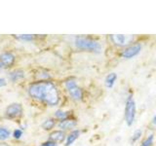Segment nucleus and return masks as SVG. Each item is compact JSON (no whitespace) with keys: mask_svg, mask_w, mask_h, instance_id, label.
<instances>
[{"mask_svg":"<svg viewBox=\"0 0 156 146\" xmlns=\"http://www.w3.org/2000/svg\"><path fill=\"white\" fill-rule=\"evenodd\" d=\"M10 136V130L4 127H0V140H5L9 138Z\"/></svg>","mask_w":156,"mask_h":146,"instance_id":"obj_16","label":"nucleus"},{"mask_svg":"<svg viewBox=\"0 0 156 146\" xmlns=\"http://www.w3.org/2000/svg\"><path fill=\"white\" fill-rule=\"evenodd\" d=\"M76 121L75 120H72V119H66V120H62L58 123V128L63 130H72L73 128H75L76 126Z\"/></svg>","mask_w":156,"mask_h":146,"instance_id":"obj_10","label":"nucleus"},{"mask_svg":"<svg viewBox=\"0 0 156 146\" xmlns=\"http://www.w3.org/2000/svg\"><path fill=\"white\" fill-rule=\"evenodd\" d=\"M141 134H143V130H136L135 133L133 134V135L131 136V139H130V142L132 144H135L136 141H138L140 138V136Z\"/></svg>","mask_w":156,"mask_h":146,"instance_id":"obj_15","label":"nucleus"},{"mask_svg":"<svg viewBox=\"0 0 156 146\" xmlns=\"http://www.w3.org/2000/svg\"><path fill=\"white\" fill-rule=\"evenodd\" d=\"M116 80H117V74H116V73H114V72L109 73V74L107 75L105 77V87L108 88V89H111V88L114 86Z\"/></svg>","mask_w":156,"mask_h":146,"instance_id":"obj_11","label":"nucleus"},{"mask_svg":"<svg viewBox=\"0 0 156 146\" xmlns=\"http://www.w3.org/2000/svg\"><path fill=\"white\" fill-rule=\"evenodd\" d=\"M24 77V72L21 69H18V70H14L13 72H11L9 74V78L10 80L13 81V82H16L18 80H21Z\"/></svg>","mask_w":156,"mask_h":146,"instance_id":"obj_13","label":"nucleus"},{"mask_svg":"<svg viewBox=\"0 0 156 146\" xmlns=\"http://www.w3.org/2000/svg\"><path fill=\"white\" fill-rule=\"evenodd\" d=\"M15 62V56L12 53H3L0 55V63L4 67H10Z\"/></svg>","mask_w":156,"mask_h":146,"instance_id":"obj_8","label":"nucleus"},{"mask_svg":"<svg viewBox=\"0 0 156 146\" xmlns=\"http://www.w3.org/2000/svg\"><path fill=\"white\" fill-rule=\"evenodd\" d=\"M22 135H23V131H22V130L17 129V130H14L13 136H14L15 138H17V139L21 138V136H22Z\"/></svg>","mask_w":156,"mask_h":146,"instance_id":"obj_20","label":"nucleus"},{"mask_svg":"<svg viewBox=\"0 0 156 146\" xmlns=\"http://www.w3.org/2000/svg\"><path fill=\"white\" fill-rule=\"evenodd\" d=\"M65 86L72 99L78 101L83 99V90L78 86L75 79H72V78L67 79L65 82Z\"/></svg>","mask_w":156,"mask_h":146,"instance_id":"obj_4","label":"nucleus"},{"mask_svg":"<svg viewBox=\"0 0 156 146\" xmlns=\"http://www.w3.org/2000/svg\"><path fill=\"white\" fill-rule=\"evenodd\" d=\"M19 40H23V41H31L34 39V36L31 34H21V35L16 36Z\"/></svg>","mask_w":156,"mask_h":146,"instance_id":"obj_19","label":"nucleus"},{"mask_svg":"<svg viewBox=\"0 0 156 146\" xmlns=\"http://www.w3.org/2000/svg\"><path fill=\"white\" fill-rule=\"evenodd\" d=\"M75 46L81 51L100 54L101 52V44L96 39L88 36H77L75 38Z\"/></svg>","mask_w":156,"mask_h":146,"instance_id":"obj_2","label":"nucleus"},{"mask_svg":"<svg viewBox=\"0 0 156 146\" xmlns=\"http://www.w3.org/2000/svg\"><path fill=\"white\" fill-rule=\"evenodd\" d=\"M0 146H9V145H7L6 143H0Z\"/></svg>","mask_w":156,"mask_h":146,"instance_id":"obj_24","label":"nucleus"},{"mask_svg":"<svg viewBox=\"0 0 156 146\" xmlns=\"http://www.w3.org/2000/svg\"><path fill=\"white\" fill-rule=\"evenodd\" d=\"M136 115V106L133 94H130L127 96L125 103V121L127 126H133Z\"/></svg>","mask_w":156,"mask_h":146,"instance_id":"obj_3","label":"nucleus"},{"mask_svg":"<svg viewBox=\"0 0 156 146\" xmlns=\"http://www.w3.org/2000/svg\"><path fill=\"white\" fill-rule=\"evenodd\" d=\"M23 113V107L20 103H12L10 104L5 111V115L10 119L18 118Z\"/></svg>","mask_w":156,"mask_h":146,"instance_id":"obj_7","label":"nucleus"},{"mask_svg":"<svg viewBox=\"0 0 156 146\" xmlns=\"http://www.w3.org/2000/svg\"><path fill=\"white\" fill-rule=\"evenodd\" d=\"M28 94L32 99L45 102L50 106H55L60 102V92L58 88L49 81L33 83L28 88Z\"/></svg>","mask_w":156,"mask_h":146,"instance_id":"obj_1","label":"nucleus"},{"mask_svg":"<svg viewBox=\"0 0 156 146\" xmlns=\"http://www.w3.org/2000/svg\"><path fill=\"white\" fill-rule=\"evenodd\" d=\"M6 84H7L6 80H5L4 78H0V87H4V86H6Z\"/></svg>","mask_w":156,"mask_h":146,"instance_id":"obj_22","label":"nucleus"},{"mask_svg":"<svg viewBox=\"0 0 156 146\" xmlns=\"http://www.w3.org/2000/svg\"><path fill=\"white\" fill-rule=\"evenodd\" d=\"M109 39L113 45L120 47V48H126L127 46L131 45L134 43V35H124V34H111L109 35Z\"/></svg>","mask_w":156,"mask_h":146,"instance_id":"obj_5","label":"nucleus"},{"mask_svg":"<svg viewBox=\"0 0 156 146\" xmlns=\"http://www.w3.org/2000/svg\"><path fill=\"white\" fill-rule=\"evenodd\" d=\"M65 138H66V134H65V131H62V130H54L50 134V135H49V140L53 141V142H55L56 144L62 142V141L65 140Z\"/></svg>","mask_w":156,"mask_h":146,"instance_id":"obj_9","label":"nucleus"},{"mask_svg":"<svg viewBox=\"0 0 156 146\" xmlns=\"http://www.w3.org/2000/svg\"><path fill=\"white\" fill-rule=\"evenodd\" d=\"M152 124H153L154 126H156V114L154 115V117L152 118Z\"/></svg>","mask_w":156,"mask_h":146,"instance_id":"obj_23","label":"nucleus"},{"mask_svg":"<svg viewBox=\"0 0 156 146\" xmlns=\"http://www.w3.org/2000/svg\"><path fill=\"white\" fill-rule=\"evenodd\" d=\"M80 135V130H73L71 133L66 136V146H70L74 141L79 137Z\"/></svg>","mask_w":156,"mask_h":146,"instance_id":"obj_12","label":"nucleus"},{"mask_svg":"<svg viewBox=\"0 0 156 146\" xmlns=\"http://www.w3.org/2000/svg\"><path fill=\"white\" fill-rule=\"evenodd\" d=\"M1 67H2V64H1V63H0V69H1Z\"/></svg>","mask_w":156,"mask_h":146,"instance_id":"obj_25","label":"nucleus"},{"mask_svg":"<svg viewBox=\"0 0 156 146\" xmlns=\"http://www.w3.org/2000/svg\"><path fill=\"white\" fill-rule=\"evenodd\" d=\"M153 141H154V135L153 134H149L147 137H146L140 146H152L153 145Z\"/></svg>","mask_w":156,"mask_h":146,"instance_id":"obj_17","label":"nucleus"},{"mask_svg":"<svg viewBox=\"0 0 156 146\" xmlns=\"http://www.w3.org/2000/svg\"><path fill=\"white\" fill-rule=\"evenodd\" d=\"M141 46L140 43H133L131 45L127 46L124 48L123 50L120 52V57L124 60H130V58H133L136 57L140 53L141 51Z\"/></svg>","mask_w":156,"mask_h":146,"instance_id":"obj_6","label":"nucleus"},{"mask_svg":"<svg viewBox=\"0 0 156 146\" xmlns=\"http://www.w3.org/2000/svg\"><path fill=\"white\" fill-rule=\"evenodd\" d=\"M55 125H56L55 120L52 119V118H50V119H47V120L42 124V128H43L44 130H49L53 129L54 127H55Z\"/></svg>","mask_w":156,"mask_h":146,"instance_id":"obj_14","label":"nucleus"},{"mask_svg":"<svg viewBox=\"0 0 156 146\" xmlns=\"http://www.w3.org/2000/svg\"><path fill=\"white\" fill-rule=\"evenodd\" d=\"M40 146H57V144L55 142H53V141L48 140V141H46V142L42 143Z\"/></svg>","mask_w":156,"mask_h":146,"instance_id":"obj_21","label":"nucleus"},{"mask_svg":"<svg viewBox=\"0 0 156 146\" xmlns=\"http://www.w3.org/2000/svg\"><path fill=\"white\" fill-rule=\"evenodd\" d=\"M55 117L57 119H60V120H66L68 118V113L66 111H62V110H57L56 113H55Z\"/></svg>","mask_w":156,"mask_h":146,"instance_id":"obj_18","label":"nucleus"}]
</instances>
